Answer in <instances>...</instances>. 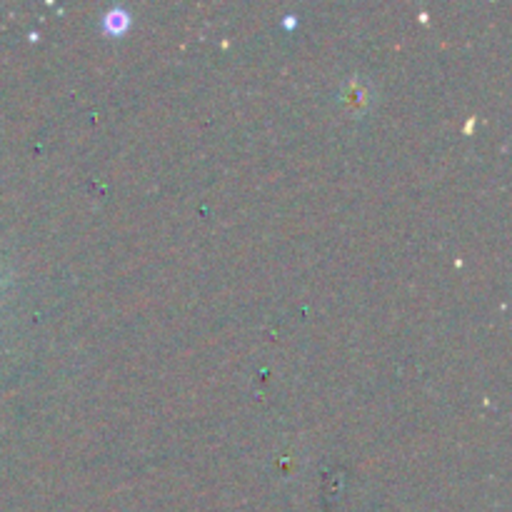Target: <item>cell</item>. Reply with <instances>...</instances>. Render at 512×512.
Segmentation results:
<instances>
[{"instance_id":"1","label":"cell","mask_w":512,"mask_h":512,"mask_svg":"<svg viewBox=\"0 0 512 512\" xmlns=\"http://www.w3.org/2000/svg\"><path fill=\"white\" fill-rule=\"evenodd\" d=\"M103 25H105V30H108V33L120 35V33H125V30H128L130 18H128V13H125V10H110V13L105 15Z\"/></svg>"}]
</instances>
